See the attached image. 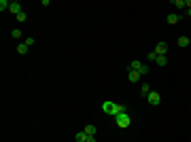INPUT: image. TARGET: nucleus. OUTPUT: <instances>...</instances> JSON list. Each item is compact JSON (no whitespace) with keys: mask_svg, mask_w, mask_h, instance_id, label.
<instances>
[{"mask_svg":"<svg viewBox=\"0 0 191 142\" xmlns=\"http://www.w3.org/2000/svg\"><path fill=\"white\" fill-rule=\"evenodd\" d=\"M102 110H104L106 115H110V117H117L119 112H123V110H125V106H123V104H117V102H110V100H106V102H102Z\"/></svg>","mask_w":191,"mask_h":142,"instance_id":"1","label":"nucleus"},{"mask_svg":"<svg viewBox=\"0 0 191 142\" xmlns=\"http://www.w3.org/2000/svg\"><path fill=\"white\" fill-rule=\"evenodd\" d=\"M115 123H117V127H121V130L130 127V125H132V117L128 115V110H123V112H119V115L115 117Z\"/></svg>","mask_w":191,"mask_h":142,"instance_id":"2","label":"nucleus"},{"mask_svg":"<svg viewBox=\"0 0 191 142\" xmlns=\"http://www.w3.org/2000/svg\"><path fill=\"white\" fill-rule=\"evenodd\" d=\"M147 102H149L151 106H159V104H161V95L157 94V91H151V94L147 95Z\"/></svg>","mask_w":191,"mask_h":142,"instance_id":"3","label":"nucleus"},{"mask_svg":"<svg viewBox=\"0 0 191 142\" xmlns=\"http://www.w3.org/2000/svg\"><path fill=\"white\" fill-rule=\"evenodd\" d=\"M130 70H138L140 74H149V68H147L144 64H140L138 59H134V62L130 64Z\"/></svg>","mask_w":191,"mask_h":142,"instance_id":"4","label":"nucleus"},{"mask_svg":"<svg viewBox=\"0 0 191 142\" xmlns=\"http://www.w3.org/2000/svg\"><path fill=\"white\" fill-rule=\"evenodd\" d=\"M140 76H142V74H140L138 70H128V81H130V83H138Z\"/></svg>","mask_w":191,"mask_h":142,"instance_id":"5","label":"nucleus"},{"mask_svg":"<svg viewBox=\"0 0 191 142\" xmlns=\"http://www.w3.org/2000/svg\"><path fill=\"white\" fill-rule=\"evenodd\" d=\"M155 53H157V55H166V53H168V43H164V40H161V43H157Z\"/></svg>","mask_w":191,"mask_h":142,"instance_id":"6","label":"nucleus"},{"mask_svg":"<svg viewBox=\"0 0 191 142\" xmlns=\"http://www.w3.org/2000/svg\"><path fill=\"white\" fill-rule=\"evenodd\" d=\"M9 11H11V13H15V17H17L19 13H24V11H21V4H19V2H11V7H9Z\"/></svg>","mask_w":191,"mask_h":142,"instance_id":"7","label":"nucleus"},{"mask_svg":"<svg viewBox=\"0 0 191 142\" xmlns=\"http://www.w3.org/2000/svg\"><path fill=\"white\" fill-rule=\"evenodd\" d=\"M166 19H168V24H172V25H176V24L180 21V17H179V15H174V13H170Z\"/></svg>","mask_w":191,"mask_h":142,"instance_id":"8","label":"nucleus"},{"mask_svg":"<svg viewBox=\"0 0 191 142\" xmlns=\"http://www.w3.org/2000/svg\"><path fill=\"white\" fill-rule=\"evenodd\" d=\"M189 36H180L179 40H176V45H179V47H189Z\"/></svg>","mask_w":191,"mask_h":142,"instance_id":"9","label":"nucleus"},{"mask_svg":"<svg viewBox=\"0 0 191 142\" xmlns=\"http://www.w3.org/2000/svg\"><path fill=\"white\" fill-rule=\"evenodd\" d=\"M28 45H26V43H19V45H17V53H19V55H26V53H28Z\"/></svg>","mask_w":191,"mask_h":142,"instance_id":"10","label":"nucleus"},{"mask_svg":"<svg viewBox=\"0 0 191 142\" xmlns=\"http://www.w3.org/2000/svg\"><path fill=\"white\" fill-rule=\"evenodd\" d=\"M85 134H87V136H96V131H98V130H96V125H85Z\"/></svg>","mask_w":191,"mask_h":142,"instance_id":"11","label":"nucleus"},{"mask_svg":"<svg viewBox=\"0 0 191 142\" xmlns=\"http://www.w3.org/2000/svg\"><path fill=\"white\" fill-rule=\"evenodd\" d=\"M140 94H142L144 98L151 94V87H149V83H142V87H140Z\"/></svg>","mask_w":191,"mask_h":142,"instance_id":"12","label":"nucleus"},{"mask_svg":"<svg viewBox=\"0 0 191 142\" xmlns=\"http://www.w3.org/2000/svg\"><path fill=\"white\" fill-rule=\"evenodd\" d=\"M155 62H157V66H166V64H168V57H166V55H157Z\"/></svg>","mask_w":191,"mask_h":142,"instance_id":"13","label":"nucleus"},{"mask_svg":"<svg viewBox=\"0 0 191 142\" xmlns=\"http://www.w3.org/2000/svg\"><path fill=\"white\" fill-rule=\"evenodd\" d=\"M174 7H176V9H185V7H187V0H174Z\"/></svg>","mask_w":191,"mask_h":142,"instance_id":"14","label":"nucleus"},{"mask_svg":"<svg viewBox=\"0 0 191 142\" xmlns=\"http://www.w3.org/2000/svg\"><path fill=\"white\" fill-rule=\"evenodd\" d=\"M74 138H77L79 142H85V140H87V134H85V131H79V134H77Z\"/></svg>","mask_w":191,"mask_h":142,"instance_id":"15","label":"nucleus"},{"mask_svg":"<svg viewBox=\"0 0 191 142\" xmlns=\"http://www.w3.org/2000/svg\"><path fill=\"white\" fill-rule=\"evenodd\" d=\"M9 7H11V2H7V0H0V11H2V13L7 11Z\"/></svg>","mask_w":191,"mask_h":142,"instance_id":"16","label":"nucleus"},{"mask_svg":"<svg viewBox=\"0 0 191 142\" xmlns=\"http://www.w3.org/2000/svg\"><path fill=\"white\" fill-rule=\"evenodd\" d=\"M11 36H13V38H21V30H17V28H15V30L11 32Z\"/></svg>","mask_w":191,"mask_h":142,"instance_id":"17","label":"nucleus"},{"mask_svg":"<svg viewBox=\"0 0 191 142\" xmlns=\"http://www.w3.org/2000/svg\"><path fill=\"white\" fill-rule=\"evenodd\" d=\"M147 59H151V62H155V59H157V53H155V51H151V53L147 55Z\"/></svg>","mask_w":191,"mask_h":142,"instance_id":"18","label":"nucleus"},{"mask_svg":"<svg viewBox=\"0 0 191 142\" xmlns=\"http://www.w3.org/2000/svg\"><path fill=\"white\" fill-rule=\"evenodd\" d=\"M17 21L24 24V21H26V13H19V15H17Z\"/></svg>","mask_w":191,"mask_h":142,"instance_id":"19","label":"nucleus"},{"mask_svg":"<svg viewBox=\"0 0 191 142\" xmlns=\"http://www.w3.org/2000/svg\"><path fill=\"white\" fill-rule=\"evenodd\" d=\"M24 43H26V45H28V47H32V45H34V38H26Z\"/></svg>","mask_w":191,"mask_h":142,"instance_id":"20","label":"nucleus"},{"mask_svg":"<svg viewBox=\"0 0 191 142\" xmlns=\"http://www.w3.org/2000/svg\"><path fill=\"white\" fill-rule=\"evenodd\" d=\"M187 13H189V17H191V0H187Z\"/></svg>","mask_w":191,"mask_h":142,"instance_id":"21","label":"nucleus"},{"mask_svg":"<svg viewBox=\"0 0 191 142\" xmlns=\"http://www.w3.org/2000/svg\"><path fill=\"white\" fill-rule=\"evenodd\" d=\"M85 142H96V136H87V140Z\"/></svg>","mask_w":191,"mask_h":142,"instance_id":"22","label":"nucleus"},{"mask_svg":"<svg viewBox=\"0 0 191 142\" xmlns=\"http://www.w3.org/2000/svg\"><path fill=\"white\" fill-rule=\"evenodd\" d=\"M189 45H191V40H189Z\"/></svg>","mask_w":191,"mask_h":142,"instance_id":"23","label":"nucleus"}]
</instances>
